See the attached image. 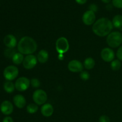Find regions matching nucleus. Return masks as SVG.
Returning <instances> with one entry per match:
<instances>
[{
    "instance_id": "nucleus-6",
    "label": "nucleus",
    "mask_w": 122,
    "mask_h": 122,
    "mask_svg": "<svg viewBox=\"0 0 122 122\" xmlns=\"http://www.w3.org/2000/svg\"><path fill=\"white\" fill-rule=\"evenodd\" d=\"M56 48L59 54L66 53L69 50V41L64 37H60L56 41Z\"/></svg>"
},
{
    "instance_id": "nucleus-27",
    "label": "nucleus",
    "mask_w": 122,
    "mask_h": 122,
    "mask_svg": "<svg viewBox=\"0 0 122 122\" xmlns=\"http://www.w3.org/2000/svg\"><path fill=\"white\" fill-rule=\"evenodd\" d=\"M116 56L117 57L118 59L122 61V46H120V47L119 48V49L117 50Z\"/></svg>"
},
{
    "instance_id": "nucleus-7",
    "label": "nucleus",
    "mask_w": 122,
    "mask_h": 122,
    "mask_svg": "<svg viewBox=\"0 0 122 122\" xmlns=\"http://www.w3.org/2000/svg\"><path fill=\"white\" fill-rule=\"evenodd\" d=\"M15 88L17 91L20 92L27 90L30 85V81L26 77H20L17 79L15 83Z\"/></svg>"
},
{
    "instance_id": "nucleus-8",
    "label": "nucleus",
    "mask_w": 122,
    "mask_h": 122,
    "mask_svg": "<svg viewBox=\"0 0 122 122\" xmlns=\"http://www.w3.org/2000/svg\"><path fill=\"white\" fill-rule=\"evenodd\" d=\"M38 62V59L36 56L33 55H27V56L24 58L23 62V66L27 70H30L36 66Z\"/></svg>"
},
{
    "instance_id": "nucleus-28",
    "label": "nucleus",
    "mask_w": 122,
    "mask_h": 122,
    "mask_svg": "<svg viewBox=\"0 0 122 122\" xmlns=\"http://www.w3.org/2000/svg\"><path fill=\"white\" fill-rule=\"evenodd\" d=\"M89 10L92 11L94 12V13L96 11H97V10H98L97 5L95 4H93L90 5L89 7Z\"/></svg>"
},
{
    "instance_id": "nucleus-22",
    "label": "nucleus",
    "mask_w": 122,
    "mask_h": 122,
    "mask_svg": "<svg viewBox=\"0 0 122 122\" xmlns=\"http://www.w3.org/2000/svg\"><path fill=\"white\" fill-rule=\"evenodd\" d=\"M121 62L119 60H114L111 63V68L113 71H117L121 67Z\"/></svg>"
},
{
    "instance_id": "nucleus-5",
    "label": "nucleus",
    "mask_w": 122,
    "mask_h": 122,
    "mask_svg": "<svg viewBox=\"0 0 122 122\" xmlns=\"http://www.w3.org/2000/svg\"><path fill=\"white\" fill-rule=\"evenodd\" d=\"M47 94L42 89H38L33 92V100L36 104L38 106L44 105L47 100Z\"/></svg>"
},
{
    "instance_id": "nucleus-21",
    "label": "nucleus",
    "mask_w": 122,
    "mask_h": 122,
    "mask_svg": "<svg viewBox=\"0 0 122 122\" xmlns=\"http://www.w3.org/2000/svg\"><path fill=\"white\" fill-rule=\"evenodd\" d=\"M26 110H27V112L30 114H34V113H36L38 112V106L36 104H29L27 106Z\"/></svg>"
},
{
    "instance_id": "nucleus-25",
    "label": "nucleus",
    "mask_w": 122,
    "mask_h": 122,
    "mask_svg": "<svg viewBox=\"0 0 122 122\" xmlns=\"http://www.w3.org/2000/svg\"><path fill=\"white\" fill-rule=\"evenodd\" d=\"M113 5L117 8H122V0H112Z\"/></svg>"
},
{
    "instance_id": "nucleus-14",
    "label": "nucleus",
    "mask_w": 122,
    "mask_h": 122,
    "mask_svg": "<svg viewBox=\"0 0 122 122\" xmlns=\"http://www.w3.org/2000/svg\"><path fill=\"white\" fill-rule=\"evenodd\" d=\"M13 102L14 105L19 108H22L26 106V101L25 97L20 94L15 95L13 97Z\"/></svg>"
},
{
    "instance_id": "nucleus-1",
    "label": "nucleus",
    "mask_w": 122,
    "mask_h": 122,
    "mask_svg": "<svg viewBox=\"0 0 122 122\" xmlns=\"http://www.w3.org/2000/svg\"><path fill=\"white\" fill-rule=\"evenodd\" d=\"M113 28L112 21L107 18H101L97 20L92 26V31L98 36H108Z\"/></svg>"
},
{
    "instance_id": "nucleus-4",
    "label": "nucleus",
    "mask_w": 122,
    "mask_h": 122,
    "mask_svg": "<svg viewBox=\"0 0 122 122\" xmlns=\"http://www.w3.org/2000/svg\"><path fill=\"white\" fill-rule=\"evenodd\" d=\"M19 73V69L16 66L11 65L5 68L3 71V75L7 81H11L17 77Z\"/></svg>"
},
{
    "instance_id": "nucleus-18",
    "label": "nucleus",
    "mask_w": 122,
    "mask_h": 122,
    "mask_svg": "<svg viewBox=\"0 0 122 122\" xmlns=\"http://www.w3.org/2000/svg\"><path fill=\"white\" fill-rule=\"evenodd\" d=\"M113 26L117 29H120L122 27V15L118 14L113 17L112 20Z\"/></svg>"
},
{
    "instance_id": "nucleus-29",
    "label": "nucleus",
    "mask_w": 122,
    "mask_h": 122,
    "mask_svg": "<svg viewBox=\"0 0 122 122\" xmlns=\"http://www.w3.org/2000/svg\"><path fill=\"white\" fill-rule=\"evenodd\" d=\"M2 122H14V120H13V119L11 117L7 116L3 119Z\"/></svg>"
},
{
    "instance_id": "nucleus-12",
    "label": "nucleus",
    "mask_w": 122,
    "mask_h": 122,
    "mask_svg": "<svg viewBox=\"0 0 122 122\" xmlns=\"http://www.w3.org/2000/svg\"><path fill=\"white\" fill-rule=\"evenodd\" d=\"M0 110L1 113L4 115H10L13 112L14 107L10 101L6 100L1 103L0 106Z\"/></svg>"
},
{
    "instance_id": "nucleus-3",
    "label": "nucleus",
    "mask_w": 122,
    "mask_h": 122,
    "mask_svg": "<svg viewBox=\"0 0 122 122\" xmlns=\"http://www.w3.org/2000/svg\"><path fill=\"white\" fill-rule=\"evenodd\" d=\"M106 41L110 47L114 48L119 47L122 44V33L117 31L111 32L107 36Z\"/></svg>"
},
{
    "instance_id": "nucleus-23",
    "label": "nucleus",
    "mask_w": 122,
    "mask_h": 122,
    "mask_svg": "<svg viewBox=\"0 0 122 122\" xmlns=\"http://www.w3.org/2000/svg\"><path fill=\"white\" fill-rule=\"evenodd\" d=\"M30 85L33 88H39L41 85V82L38 79L36 78H33L30 81Z\"/></svg>"
},
{
    "instance_id": "nucleus-15",
    "label": "nucleus",
    "mask_w": 122,
    "mask_h": 122,
    "mask_svg": "<svg viewBox=\"0 0 122 122\" xmlns=\"http://www.w3.org/2000/svg\"><path fill=\"white\" fill-rule=\"evenodd\" d=\"M42 114L45 117H50L54 112V108L50 104H44L41 109Z\"/></svg>"
},
{
    "instance_id": "nucleus-11",
    "label": "nucleus",
    "mask_w": 122,
    "mask_h": 122,
    "mask_svg": "<svg viewBox=\"0 0 122 122\" xmlns=\"http://www.w3.org/2000/svg\"><path fill=\"white\" fill-rule=\"evenodd\" d=\"M101 57L106 62H112L114 60V52L110 48H105L101 52Z\"/></svg>"
},
{
    "instance_id": "nucleus-26",
    "label": "nucleus",
    "mask_w": 122,
    "mask_h": 122,
    "mask_svg": "<svg viewBox=\"0 0 122 122\" xmlns=\"http://www.w3.org/2000/svg\"><path fill=\"white\" fill-rule=\"evenodd\" d=\"M110 118L108 117L107 116H101V117L99 119V122H110Z\"/></svg>"
},
{
    "instance_id": "nucleus-9",
    "label": "nucleus",
    "mask_w": 122,
    "mask_h": 122,
    "mask_svg": "<svg viewBox=\"0 0 122 122\" xmlns=\"http://www.w3.org/2000/svg\"><path fill=\"white\" fill-rule=\"evenodd\" d=\"M83 65L81 61L77 60H73L68 64V69L73 73L82 72L83 69Z\"/></svg>"
},
{
    "instance_id": "nucleus-24",
    "label": "nucleus",
    "mask_w": 122,
    "mask_h": 122,
    "mask_svg": "<svg viewBox=\"0 0 122 122\" xmlns=\"http://www.w3.org/2000/svg\"><path fill=\"white\" fill-rule=\"evenodd\" d=\"M80 77L83 81H88L90 77V75L86 71H82L80 74Z\"/></svg>"
},
{
    "instance_id": "nucleus-32",
    "label": "nucleus",
    "mask_w": 122,
    "mask_h": 122,
    "mask_svg": "<svg viewBox=\"0 0 122 122\" xmlns=\"http://www.w3.org/2000/svg\"><path fill=\"white\" fill-rule=\"evenodd\" d=\"M101 1H102V2H104V3L107 4V3H109V2H110V1H112V0H101Z\"/></svg>"
},
{
    "instance_id": "nucleus-10",
    "label": "nucleus",
    "mask_w": 122,
    "mask_h": 122,
    "mask_svg": "<svg viewBox=\"0 0 122 122\" xmlns=\"http://www.w3.org/2000/svg\"><path fill=\"white\" fill-rule=\"evenodd\" d=\"M95 13L91 10H88L85 12L82 16V21L85 25L87 26L94 25L95 21Z\"/></svg>"
},
{
    "instance_id": "nucleus-13",
    "label": "nucleus",
    "mask_w": 122,
    "mask_h": 122,
    "mask_svg": "<svg viewBox=\"0 0 122 122\" xmlns=\"http://www.w3.org/2000/svg\"><path fill=\"white\" fill-rule=\"evenodd\" d=\"M4 44L8 48H14L17 44L16 38L13 35H7L4 38Z\"/></svg>"
},
{
    "instance_id": "nucleus-30",
    "label": "nucleus",
    "mask_w": 122,
    "mask_h": 122,
    "mask_svg": "<svg viewBox=\"0 0 122 122\" xmlns=\"http://www.w3.org/2000/svg\"><path fill=\"white\" fill-rule=\"evenodd\" d=\"M75 1H76V2H77V4H79L83 5L86 2L87 0H75Z\"/></svg>"
},
{
    "instance_id": "nucleus-19",
    "label": "nucleus",
    "mask_w": 122,
    "mask_h": 122,
    "mask_svg": "<svg viewBox=\"0 0 122 122\" xmlns=\"http://www.w3.org/2000/svg\"><path fill=\"white\" fill-rule=\"evenodd\" d=\"M95 64V60L91 57H88L85 60L84 63H83V66L87 70H91L94 67Z\"/></svg>"
},
{
    "instance_id": "nucleus-17",
    "label": "nucleus",
    "mask_w": 122,
    "mask_h": 122,
    "mask_svg": "<svg viewBox=\"0 0 122 122\" xmlns=\"http://www.w3.org/2000/svg\"><path fill=\"white\" fill-rule=\"evenodd\" d=\"M24 57L23 54H22L20 52H16L14 56L12 57V61H13V63L14 64H16V65H19L21 63H23L24 60Z\"/></svg>"
},
{
    "instance_id": "nucleus-20",
    "label": "nucleus",
    "mask_w": 122,
    "mask_h": 122,
    "mask_svg": "<svg viewBox=\"0 0 122 122\" xmlns=\"http://www.w3.org/2000/svg\"><path fill=\"white\" fill-rule=\"evenodd\" d=\"M15 88V85L11 81H7L4 84V89L7 93H12Z\"/></svg>"
},
{
    "instance_id": "nucleus-2",
    "label": "nucleus",
    "mask_w": 122,
    "mask_h": 122,
    "mask_svg": "<svg viewBox=\"0 0 122 122\" xmlns=\"http://www.w3.org/2000/svg\"><path fill=\"white\" fill-rule=\"evenodd\" d=\"M36 42L33 38L29 36H24L19 42L17 49L22 54L30 55L37 50Z\"/></svg>"
},
{
    "instance_id": "nucleus-16",
    "label": "nucleus",
    "mask_w": 122,
    "mask_h": 122,
    "mask_svg": "<svg viewBox=\"0 0 122 122\" xmlns=\"http://www.w3.org/2000/svg\"><path fill=\"white\" fill-rule=\"evenodd\" d=\"M49 58V54L47 51L45 50H41L38 54L37 59L40 63H45Z\"/></svg>"
},
{
    "instance_id": "nucleus-31",
    "label": "nucleus",
    "mask_w": 122,
    "mask_h": 122,
    "mask_svg": "<svg viewBox=\"0 0 122 122\" xmlns=\"http://www.w3.org/2000/svg\"><path fill=\"white\" fill-rule=\"evenodd\" d=\"M58 58L60 60H63L64 59V55H63V54H59Z\"/></svg>"
}]
</instances>
